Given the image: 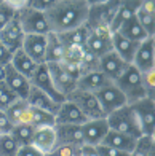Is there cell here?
<instances>
[{
  "label": "cell",
  "instance_id": "obj_37",
  "mask_svg": "<svg viewBox=\"0 0 155 156\" xmlns=\"http://www.w3.org/2000/svg\"><path fill=\"white\" fill-rule=\"evenodd\" d=\"M141 76H142V88L146 91V96L153 101V94H155V69L141 73Z\"/></svg>",
  "mask_w": 155,
  "mask_h": 156
},
{
  "label": "cell",
  "instance_id": "obj_5",
  "mask_svg": "<svg viewBox=\"0 0 155 156\" xmlns=\"http://www.w3.org/2000/svg\"><path fill=\"white\" fill-rule=\"evenodd\" d=\"M16 18L19 21V26L23 29L24 35H48L50 34V26H48L45 13L27 6V2L19 10H16Z\"/></svg>",
  "mask_w": 155,
  "mask_h": 156
},
{
  "label": "cell",
  "instance_id": "obj_30",
  "mask_svg": "<svg viewBox=\"0 0 155 156\" xmlns=\"http://www.w3.org/2000/svg\"><path fill=\"white\" fill-rule=\"evenodd\" d=\"M139 3L141 2H120V5H118V10H117V15L114 18V21H112L110 24V32L114 34L117 32V29L120 27L122 23H125L126 19H130L131 16L136 15V11L139 8Z\"/></svg>",
  "mask_w": 155,
  "mask_h": 156
},
{
  "label": "cell",
  "instance_id": "obj_21",
  "mask_svg": "<svg viewBox=\"0 0 155 156\" xmlns=\"http://www.w3.org/2000/svg\"><path fill=\"white\" fill-rule=\"evenodd\" d=\"M54 119H56V124H77V126H82L88 121L82 115V112L69 101H64L59 105V108L54 115Z\"/></svg>",
  "mask_w": 155,
  "mask_h": 156
},
{
  "label": "cell",
  "instance_id": "obj_32",
  "mask_svg": "<svg viewBox=\"0 0 155 156\" xmlns=\"http://www.w3.org/2000/svg\"><path fill=\"white\" fill-rule=\"evenodd\" d=\"M26 2H2L0 0V30L16 16V10H19Z\"/></svg>",
  "mask_w": 155,
  "mask_h": 156
},
{
  "label": "cell",
  "instance_id": "obj_46",
  "mask_svg": "<svg viewBox=\"0 0 155 156\" xmlns=\"http://www.w3.org/2000/svg\"><path fill=\"white\" fill-rule=\"evenodd\" d=\"M3 76H5V67H0V81H3Z\"/></svg>",
  "mask_w": 155,
  "mask_h": 156
},
{
  "label": "cell",
  "instance_id": "obj_7",
  "mask_svg": "<svg viewBox=\"0 0 155 156\" xmlns=\"http://www.w3.org/2000/svg\"><path fill=\"white\" fill-rule=\"evenodd\" d=\"M118 5L120 2H98L91 3L90 2V11H88V19H87V27H110L114 21Z\"/></svg>",
  "mask_w": 155,
  "mask_h": 156
},
{
  "label": "cell",
  "instance_id": "obj_22",
  "mask_svg": "<svg viewBox=\"0 0 155 156\" xmlns=\"http://www.w3.org/2000/svg\"><path fill=\"white\" fill-rule=\"evenodd\" d=\"M138 46H139V43H136V41H131L128 38H125L117 32L112 34V51L117 56H120L126 64L133 62V58H135V53H136Z\"/></svg>",
  "mask_w": 155,
  "mask_h": 156
},
{
  "label": "cell",
  "instance_id": "obj_34",
  "mask_svg": "<svg viewBox=\"0 0 155 156\" xmlns=\"http://www.w3.org/2000/svg\"><path fill=\"white\" fill-rule=\"evenodd\" d=\"M85 48H75V46H66L64 48V54H62V61L64 64H69V66H75L79 67L82 66L83 58H85Z\"/></svg>",
  "mask_w": 155,
  "mask_h": 156
},
{
  "label": "cell",
  "instance_id": "obj_19",
  "mask_svg": "<svg viewBox=\"0 0 155 156\" xmlns=\"http://www.w3.org/2000/svg\"><path fill=\"white\" fill-rule=\"evenodd\" d=\"M56 142L58 145H72L82 147L83 144V132L82 126L77 124H56Z\"/></svg>",
  "mask_w": 155,
  "mask_h": 156
},
{
  "label": "cell",
  "instance_id": "obj_1",
  "mask_svg": "<svg viewBox=\"0 0 155 156\" xmlns=\"http://www.w3.org/2000/svg\"><path fill=\"white\" fill-rule=\"evenodd\" d=\"M90 2L87 0H54L45 13L50 32L64 34L87 24Z\"/></svg>",
  "mask_w": 155,
  "mask_h": 156
},
{
  "label": "cell",
  "instance_id": "obj_10",
  "mask_svg": "<svg viewBox=\"0 0 155 156\" xmlns=\"http://www.w3.org/2000/svg\"><path fill=\"white\" fill-rule=\"evenodd\" d=\"M131 66L136 67L141 73L155 69V40L153 37H149L139 43Z\"/></svg>",
  "mask_w": 155,
  "mask_h": 156
},
{
  "label": "cell",
  "instance_id": "obj_13",
  "mask_svg": "<svg viewBox=\"0 0 155 156\" xmlns=\"http://www.w3.org/2000/svg\"><path fill=\"white\" fill-rule=\"evenodd\" d=\"M23 40H24V32L19 26L18 18L15 16L2 30H0V43L13 54V53H16L18 49L23 48Z\"/></svg>",
  "mask_w": 155,
  "mask_h": 156
},
{
  "label": "cell",
  "instance_id": "obj_11",
  "mask_svg": "<svg viewBox=\"0 0 155 156\" xmlns=\"http://www.w3.org/2000/svg\"><path fill=\"white\" fill-rule=\"evenodd\" d=\"M94 96H96L98 102H99V105H101V108H102L105 116H107L109 113L115 112L117 108L126 105L125 96L120 93V89H118L114 83H110L109 86H105L101 91H98Z\"/></svg>",
  "mask_w": 155,
  "mask_h": 156
},
{
  "label": "cell",
  "instance_id": "obj_3",
  "mask_svg": "<svg viewBox=\"0 0 155 156\" xmlns=\"http://www.w3.org/2000/svg\"><path fill=\"white\" fill-rule=\"evenodd\" d=\"M105 121H107L109 129H112V131L125 134V136H128L131 139H136V140L142 137L136 113H135L131 105H128V104L120 107V108H117L115 112L109 113V115L105 116Z\"/></svg>",
  "mask_w": 155,
  "mask_h": 156
},
{
  "label": "cell",
  "instance_id": "obj_20",
  "mask_svg": "<svg viewBox=\"0 0 155 156\" xmlns=\"http://www.w3.org/2000/svg\"><path fill=\"white\" fill-rule=\"evenodd\" d=\"M110 83L112 81L105 75H102L99 70H93V72L80 75L79 83H77V89L87 91V93H91V94H96L98 91H101L102 88L109 86Z\"/></svg>",
  "mask_w": 155,
  "mask_h": 156
},
{
  "label": "cell",
  "instance_id": "obj_24",
  "mask_svg": "<svg viewBox=\"0 0 155 156\" xmlns=\"http://www.w3.org/2000/svg\"><path fill=\"white\" fill-rule=\"evenodd\" d=\"M10 64L16 72H19L23 76H26L29 81L32 80V76L37 72V67H39V64H35L23 49H18L16 53L11 54V62Z\"/></svg>",
  "mask_w": 155,
  "mask_h": 156
},
{
  "label": "cell",
  "instance_id": "obj_2",
  "mask_svg": "<svg viewBox=\"0 0 155 156\" xmlns=\"http://www.w3.org/2000/svg\"><path fill=\"white\" fill-rule=\"evenodd\" d=\"M48 69V73L51 76V81L54 84L56 91L67 97L77 89V83L80 78V69L75 66H69L64 62H54V64H45Z\"/></svg>",
  "mask_w": 155,
  "mask_h": 156
},
{
  "label": "cell",
  "instance_id": "obj_36",
  "mask_svg": "<svg viewBox=\"0 0 155 156\" xmlns=\"http://www.w3.org/2000/svg\"><path fill=\"white\" fill-rule=\"evenodd\" d=\"M19 145L10 134H0V156H16Z\"/></svg>",
  "mask_w": 155,
  "mask_h": 156
},
{
  "label": "cell",
  "instance_id": "obj_39",
  "mask_svg": "<svg viewBox=\"0 0 155 156\" xmlns=\"http://www.w3.org/2000/svg\"><path fill=\"white\" fill-rule=\"evenodd\" d=\"M80 147H72V145H56V148L48 153L46 156H79Z\"/></svg>",
  "mask_w": 155,
  "mask_h": 156
},
{
  "label": "cell",
  "instance_id": "obj_6",
  "mask_svg": "<svg viewBox=\"0 0 155 156\" xmlns=\"http://www.w3.org/2000/svg\"><path fill=\"white\" fill-rule=\"evenodd\" d=\"M66 101L72 102L75 107L82 112V115L85 116L88 121H91V119H104L105 118V115H104L99 102H98L96 96L91 94V93L75 89L72 94H69L66 97Z\"/></svg>",
  "mask_w": 155,
  "mask_h": 156
},
{
  "label": "cell",
  "instance_id": "obj_44",
  "mask_svg": "<svg viewBox=\"0 0 155 156\" xmlns=\"http://www.w3.org/2000/svg\"><path fill=\"white\" fill-rule=\"evenodd\" d=\"M11 62V53L0 43V67H6Z\"/></svg>",
  "mask_w": 155,
  "mask_h": 156
},
{
  "label": "cell",
  "instance_id": "obj_42",
  "mask_svg": "<svg viewBox=\"0 0 155 156\" xmlns=\"http://www.w3.org/2000/svg\"><path fill=\"white\" fill-rule=\"evenodd\" d=\"M16 156H43V154H42L39 150H35L32 145H24V147L18 148Z\"/></svg>",
  "mask_w": 155,
  "mask_h": 156
},
{
  "label": "cell",
  "instance_id": "obj_14",
  "mask_svg": "<svg viewBox=\"0 0 155 156\" xmlns=\"http://www.w3.org/2000/svg\"><path fill=\"white\" fill-rule=\"evenodd\" d=\"M3 83L6 84V88L16 96V99L26 101V97L31 91V81L27 80L26 76L21 75L19 72H16V70L11 67V64H8V66L5 67Z\"/></svg>",
  "mask_w": 155,
  "mask_h": 156
},
{
  "label": "cell",
  "instance_id": "obj_26",
  "mask_svg": "<svg viewBox=\"0 0 155 156\" xmlns=\"http://www.w3.org/2000/svg\"><path fill=\"white\" fill-rule=\"evenodd\" d=\"M117 34H120L122 37L128 38L131 41H136V43H141V41H144L146 38H149V35L146 34L142 26H141L139 21L136 19V15L131 16L130 19H126L125 23H122L120 27L117 29Z\"/></svg>",
  "mask_w": 155,
  "mask_h": 156
},
{
  "label": "cell",
  "instance_id": "obj_15",
  "mask_svg": "<svg viewBox=\"0 0 155 156\" xmlns=\"http://www.w3.org/2000/svg\"><path fill=\"white\" fill-rule=\"evenodd\" d=\"M31 145L39 150L43 156H46L48 153H51L58 142H56V129L54 126H45V127H35L34 131V137Z\"/></svg>",
  "mask_w": 155,
  "mask_h": 156
},
{
  "label": "cell",
  "instance_id": "obj_9",
  "mask_svg": "<svg viewBox=\"0 0 155 156\" xmlns=\"http://www.w3.org/2000/svg\"><path fill=\"white\" fill-rule=\"evenodd\" d=\"M131 107L136 113L142 136L153 137V132H155V104L153 101L146 97L142 101H138L136 104H131Z\"/></svg>",
  "mask_w": 155,
  "mask_h": 156
},
{
  "label": "cell",
  "instance_id": "obj_38",
  "mask_svg": "<svg viewBox=\"0 0 155 156\" xmlns=\"http://www.w3.org/2000/svg\"><path fill=\"white\" fill-rule=\"evenodd\" d=\"M15 101H16V96L6 88V84L3 81H0V110L5 112Z\"/></svg>",
  "mask_w": 155,
  "mask_h": 156
},
{
  "label": "cell",
  "instance_id": "obj_45",
  "mask_svg": "<svg viewBox=\"0 0 155 156\" xmlns=\"http://www.w3.org/2000/svg\"><path fill=\"white\" fill-rule=\"evenodd\" d=\"M79 156H99L94 147H88V145H82L79 150Z\"/></svg>",
  "mask_w": 155,
  "mask_h": 156
},
{
  "label": "cell",
  "instance_id": "obj_43",
  "mask_svg": "<svg viewBox=\"0 0 155 156\" xmlns=\"http://www.w3.org/2000/svg\"><path fill=\"white\" fill-rule=\"evenodd\" d=\"M11 123L8 121V118H6L5 112L0 110V134H10L11 131Z\"/></svg>",
  "mask_w": 155,
  "mask_h": 156
},
{
  "label": "cell",
  "instance_id": "obj_18",
  "mask_svg": "<svg viewBox=\"0 0 155 156\" xmlns=\"http://www.w3.org/2000/svg\"><path fill=\"white\" fill-rule=\"evenodd\" d=\"M45 48H46V35H24L21 49L39 66L45 64Z\"/></svg>",
  "mask_w": 155,
  "mask_h": 156
},
{
  "label": "cell",
  "instance_id": "obj_12",
  "mask_svg": "<svg viewBox=\"0 0 155 156\" xmlns=\"http://www.w3.org/2000/svg\"><path fill=\"white\" fill-rule=\"evenodd\" d=\"M31 86L35 88V89H39V91H42V93H45L48 97L53 99V101L58 102V104H62L66 101V99L62 97L58 91H56L45 64H40V66L37 67V72L34 73L32 80H31Z\"/></svg>",
  "mask_w": 155,
  "mask_h": 156
},
{
  "label": "cell",
  "instance_id": "obj_4",
  "mask_svg": "<svg viewBox=\"0 0 155 156\" xmlns=\"http://www.w3.org/2000/svg\"><path fill=\"white\" fill-rule=\"evenodd\" d=\"M114 84L120 89V93L125 96L126 104H136L138 101H142L146 99V91L142 88V76H141V72L133 67L131 64L125 69V72L114 81Z\"/></svg>",
  "mask_w": 155,
  "mask_h": 156
},
{
  "label": "cell",
  "instance_id": "obj_41",
  "mask_svg": "<svg viewBox=\"0 0 155 156\" xmlns=\"http://www.w3.org/2000/svg\"><path fill=\"white\" fill-rule=\"evenodd\" d=\"M54 0H32V2H27V6L37 10V11H42V13H46L48 10L51 8Z\"/></svg>",
  "mask_w": 155,
  "mask_h": 156
},
{
  "label": "cell",
  "instance_id": "obj_29",
  "mask_svg": "<svg viewBox=\"0 0 155 156\" xmlns=\"http://www.w3.org/2000/svg\"><path fill=\"white\" fill-rule=\"evenodd\" d=\"M64 46L59 41L58 35L50 32L46 35V48H45V64H54L62 61Z\"/></svg>",
  "mask_w": 155,
  "mask_h": 156
},
{
  "label": "cell",
  "instance_id": "obj_28",
  "mask_svg": "<svg viewBox=\"0 0 155 156\" xmlns=\"http://www.w3.org/2000/svg\"><path fill=\"white\" fill-rule=\"evenodd\" d=\"M58 35L59 41L62 43V46H75V48H85L87 43V37H88V27L82 26L77 27L74 30H69L64 34H56Z\"/></svg>",
  "mask_w": 155,
  "mask_h": 156
},
{
  "label": "cell",
  "instance_id": "obj_33",
  "mask_svg": "<svg viewBox=\"0 0 155 156\" xmlns=\"http://www.w3.org/2000/svg\"><path fill=\"white\" fill-rule=\"evenodd\" d=\"M26 108H27V102L21 101V99H16V101L5 110V115H6V118H8V121L11 123V126H16V124L21 123Z\"/></svg>",
  "mask_w": 155,
  "mask_h": 156
},
{
  "label": "cell",
  "instance_id": "obj_31",
  "mask_svg": "<svg viewBox=\"0 0 155 156\" xmlns=\"http://www.w3.org/2000/svg\"><path fill=\"white\" fill-rule=\"evenodd\" d=\"M34 131H35V127H32L29 124H16L11 127L10 136L15 139V142L19 147H24V145H31Z\"/></svg>",
  "mask_w": 155,
  "mask_h": 156
},
{
  "label": "cell",
  "instance_id": "obj_25",
  "mask_svg": "<svg viewBox=\"0 0 155 156\" xmlns=\"http://www.w3.org/2000/svg\"><path fill=\"white\" fill-rule=\"evenodd\" d=\"M136 139H131L125 134H120L117 131H112L109 129L105 137L102 140V145H107V147H112L118 151H123V153H131L136 147Z\"/></svg>",
  "mask_w": 155,
  "mask_h": 156
},
{
  "label": "cell",
  "instance_id": "obj_8",
  "mask_svg": "<svg viewBox=\"0 0 155 156\" xmlns=\"http://www.w3.org/2000/svg\"><path fill=\"white\" fill-rule=\"evenodd\" d=\"M85 49L98 59L102 58L104 54L112 51V32L109 27H93L88 29V37Z\"/></svg>",
  "mask_w": 155,
  "mask_h": 156
},
{
  "label": "cell",
  "instance_id": "obj_23",
  "mask_svg": "<svg viewBox=\"0 0 155 156\" xmlns=\"http://www.w3.org/2000/svg\"><path fill=\"white\" fill-rule=\"evenodd\" d=\"M26 102H27V105H31V107L48 112V113H51V115H56V112H58L59 105H61L58 102H54L53 99H50L45 93H42V91L35 89L32 86H31L29 94H27V97H26Z\"/></svg>",
  "mask_w": 155,
  "mask_h": 156
},
{
  "label": "cell",
  "instance_id": "obj_40",
  "mask_svg": "<svg viewBox=\"0 0 155 156\" xmlns=\"http://www.w3.org/2000/svg\"><path fill=\"white\" fill-rule=\"evenodd\" d=\"M96 148V151L99 156H128L130 153H123V151H118L115 150V148H112V147H107V145H98L94 147Z\"/></svg>",
  "mask_w": 155,
  "mask_h": 156
},
{
  "label": "cell",
  "instance_id": "obj_17",
  "mask_svg": "<svg viewBox=\"0 0 155 156\" xmlns=\"http://www.w3.org/2000/svg\"><path fill=\"white\" fill-rule=\"evenodd\" d=\"M109 131L107 121L104 119H91L82 124V132H83V144L88 147H98L102 144L105 134Z\"/></svg>",
  "mask_w": 155,
  "mask_h": 156
},
{
  "label": "cell",
  "instance_id": "obj_16",
  "mask_svg": "<svg viewBox=\"0 0 155 156\" xmlns=\"http://www.w3.org/2000/svg\"><path fill=\"white\" fill-rule=\"evenodd\" d=\"M130 64H126L120 56H117L114 51H110L107 54H104L102 58H99V64H98V70L105 75L109 78V80L114 83L118 76H120L123 72H125V69L128 67Z\"/></svg>",
  "mask_w": 155,
  "mask_h": 156
},
{
  "label": "cell",
  "instance_id": "obj_27",
  "mask_svg": "<svg viewBox=\"0 0 155 156\" xmlns=\"http://www.w3.org/2000/svg\"><path fill=\"white\" fill-rule=\"evenodd\" d=\"M136 19L149 37H153L155 34V8L153 2H141L136 11Z\"/></svg>",
  "mask_w": 155,
  "mask_h": 156
},
{
  "label": "cell",
  "instance_id": "obj_35",
  "mask_svg": "<svg viewBox=\"0 0 155 156\" xmlns=\"http://www.w3.org/2000/svg\"><path fill=\"white\" fill-rule=\"evenodd\" d=\"M155 153V144H153V137L149 136H142L138 139L135 150L130 153V156H150Z\"/></svg>",
  "mask_w": 155,
  "mask_h": 156
}]
</instances>
